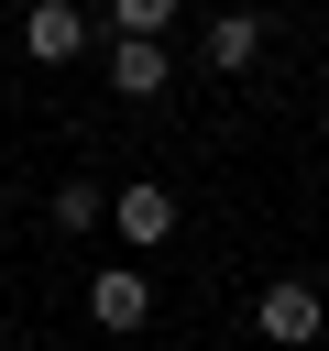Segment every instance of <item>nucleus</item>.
Here are the masks:
<instances>
[{
    "label": "nucleus",
    "instance_id": "f257e3e1",
    "mask_svg": "<svg viewBox=\"0 0 329 351\" xmlns=\"http://www.w3.org/2000/svg\"><path fill=\"white\" fill-rule=\"evenodd\" d=\"M252 329H263V340H274V351H307V340H318V329H329V296H318V285H307V274H274V285H263V296H252Z\"/></svg>",
    "mask_w": 329,
    "mask_h": 351
},
{
    "label": "nucleus",
    "instance_id": "f03ea898",
    "mask_svg": "<svg viewBox=\"0 0 329 351\" xmlns=\"http://www.w3.org/2000/svg\"><path fill=\"white\" fill-rule=\"evenodd\" d=\"M110 230H121L132 252H154V241H175V186H154V176H132V186H110Z\"/></svg>",
    "mask_w": 329,
    "mask_h": 351
},
{
    "label": "nucleus",
    "instance_id": "7ed1b4c3",
    "mask_svg": "<svg viewBox=\"0 0 329 351\" xmlns=\"http://www.w3.org/2000/svg\"><path fill=\"white\" fill-rule=\"evenodd\" d=\"M88 33H99V22H88L77 0H33V11H22V55H33V66H66V55H88Z\"/></svg>",
    "mask_w": 329,
    "mask_h": 351
},
{
    "label": "nucleus",
    "instance_id": "20e7f679",
    "mask_svg": "<svg viewBox=\"0 0 329 351\" xmlns=\"http://www.w3.org/2000/svg\"><path fill=\"white\" fill-rule=\"evenodd\" d=\"M88 318H99L110 340H121V329H143V318H154V285H143V263H99V274H88Z\"/></svg>",
    "mask_w": 329,
    "mask_h": 351
},
{
    "label": "nucleus",
    "instance_id": "39448f33",
    "mask_svg": "<svg viewBox=\"0 0 329 351\" xmlns=\"http://www.w3.org/2000/svg\"><path fill=\"white\" fill-rule=\"evenodd\" d=\"M252 55H263V11H219V22H208V66H219V77H241Z\"/></svg>",
    "mask_w": 329,
    "mask_h": 351
},
{
    "label": "nucleus",
    "instance_id": "423d86ee",
    "mask_svg": "<svg viewBox=\"0 0 329 351\" xmlns=\"http://www.w3.org/2000/svg\"><path fill=\"white\" fill-rule=\"evenodd\" d=\"M110 88H121V99H154V88H175L164 44H110Z\"/></svg>",
    "mask_w": 329,
    "mask_h": 351
},
{
    "label": "nucleus",
    "instance_id": "0eeeda50",
    "mask_svg": "<svg viewBox=\"0 0 329 351\" xmlns=\"http://www.w3.org/2000/svg\"><path fill=\"white\" fill-rule=\"evenodd\" d=\"M175 33V0H110V44H164Z\"/></svg>",
    "mask_w": 329,
    "mask_h": 351
},
{
    "label": "nucleus",
    "instance_id": "6e6552de",
    "mask_svg": "<svg viewBox=\"0 0 329 351\" xmlns=\"http://www.w3.org/2000/svg\"><path fill=\"white\" fill-rule=\"evenodd\" d=\"M55 219H66V230H99V219H110V186H99V176H66V186H55Z\"/></svg>",
    "mask_w": 329,
    "mask_h": 351
}]
</instances>
